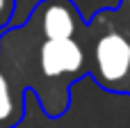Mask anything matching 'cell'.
Wrapping results in <instances>:
<instances>
[{
    "instance_id": "obj_5",
    "label": "cell",
    "mask_w": 130,
    "mask_h": 128,
    "mask_svg": "<svg viewBox=\"0 0 130 128\" xmlns=\"http://www.w3.org/2000/svg\"><path fill=\"white\" fill-rule=\"evenodd\" d=\"M16 11V0H0V30H7L11 25Z\"/></svg>"
},
{
    "instance_id": "obj_3",
    "label": "cell",
    "mask_w": 130,
    "mask_h": 128,
    "mask_svg": "<svg viewBox=\"0 0 130 128\" xmlns=\"http://www.w3.org/2000/svg\"><path fill=\"white\" fill-rule=\"evenodd\" d=\"M37 30L30 21L0 37V128H16L25 117V89L34 76Z\"/></svg>"
},
{
    "instance_id": "obj_4",
    "label": "cell",
    "mask_w": 130,
    "mask_h": 128,
    "mask_svg": "<svg viewBox=\"0 0 130 128\" xmlns=\"http://www.w3.org/2000/svg\"><path fill=\"white\" fill-rule=\"evenodd\" d=\"M27 21L41 39H82L87 23L73 0H41Z\"/></svg>"
},
{
    "instance_id": "obj_1",
    "label": "cell",
    "mask_w": 130,
    "mask_h": 128,
    "mask_svg": "<svg viewBox=\"0 0 130 128\" xmlns=\"http://www.w3.org/2000/svg\"><path fill=\"white\" fill-rule=\"evenodd\" d=\"M85 76H89V60L82 39H41L37 32L32 92L48 119H59L69 110L71 85Z\"/></svg>"
},
{
    "instance_id": "obj_2",
    "label": "cell",
    "mask_w": 130,
    "mask_h": 128,
    "mask_svg": "<svg viewBox=\"0 0 130 128\" xmlns=\"http://www.w3.org/2000/svg\"><path fill=\"white\" fill-rule=\"evenodd\" d=\"M87 25L98 27L87 48L89 76L101 89L130 96V18L117 7L98 11Z\"/></svg>"
}]
</instances>
